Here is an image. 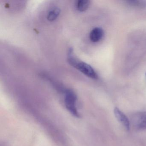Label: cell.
Masks as SVG:
<instances>
[{
	"mask_svg": "<svg viewBox=\"0 0 146 146\" xmlns=\"http://www.w3.org/2000/svg\"><path fill=\"white\" fill-rule=\"evenodd\" d=\"M69 53L68 61L70 64L76 68L81 72L89 77L93 79H97L98 75L94 69L85 62L80 61L72 56V52Z\"/></svg>",
	"mask_w": 146,
	"mask_h": 146,
	"instance_id": "obj_1",
	"label": "cell"
},
{
	"mask_svg": "<svg viewBox=\"0 0 146 146\" xmlns=\"http://www.w3.org/2000/svg\"><path fill=\"white\" fill-rule=\"evenodd\" d=\"M132 123L134 127L137 129H146V111L135 114L132 117Z\"/></svg>",
	"mask_w": 146,
	"mask_h": 146,
	"instance_id": "obj_2",
	"label": "cell"
},
{
	"mask_svg": "<svg viewBox=\"0 0 146 146\" xmlns=\"http://www.w3.org/2000/svg\"><path fill=\"white\" fill-rule=\"evenodd\" d=\"M76 97L73 91L67 90L65 92V102L67 107L75 115H77V111L75 107Z\"/></svg>",
	"mask_w": 146,
	"mask_h": 146,
	"instance_id": "obj_3",
	"label": "cell"
},
{
	"mask_svg": "<svg viewBox=\"0 0 146 146\" xmlns=\"http://www.w3.org/2000/svg\"><path fill=\"white\" fill-rule=\"evenodd\" d=\"M114 113L118 120L123 125L126 129H129L130 124L127 117L117 108H114Z\"/></svg>",
	"mask_w": 146,
	"mask_h": 146,
	"instance_id": "obj_4",
	"label": "cell"
},
{
	"mask_svg": "<svg viewBox=\"0 0 146 146\" xmlns=\"http://www.w3.org/2000/svg\"><path fill=\"white\" fill-rule=\"evenodd\" d=\"M104 31L102 28L96 27L93 29L90 34V38L94 42L100 41L103 37Z\"/></svg>",
	"mask_w": 146,
	"mask_h": 146,
	"instance_id": "obj_5",
	"label": "cell"
},
{
	"mask_svg": "<svg viewBox=\"0 0 146 146\" xmlns=\"http://www.w3.org/2000/svg\"><path fill=\"white\" fill-rule=\"evenodd\" d=\"M60 11L59 8L55 7L52 8L48 13L47 19L49 21L55 20L58 17L60 13Z\"/></svg>",
	"mask_w": 146,
	"mask_h": 146,
	"instance_id": "obj_6",
	"label": "cell"
},
{
	"mask_svg": "<svg viewBox=\"0 0 146 146\" xmlns=\"http://www.w3.org/2000/svg\"><path fill=\"white\" fill-rule=\"evenodd\" d=\"M90 4V1L88 0H79L77 3V8L79 11H84L88 8Z\"/></svg>",
	"mask_w": 146,
	"mask_h": 146,
	"instance_id": "obj_7",
	"label": "cell"
},
{
	"mask_svg": "<svg viewBox=\"0 0 146 146\" xmlns=\"http://www.w3.org/2000/svg\"></svg>",
	"mask_w": 146,
	"mask_h": 146,
	"instance_id": "obj_8",
	"label": "cell"
}]
</instances>
